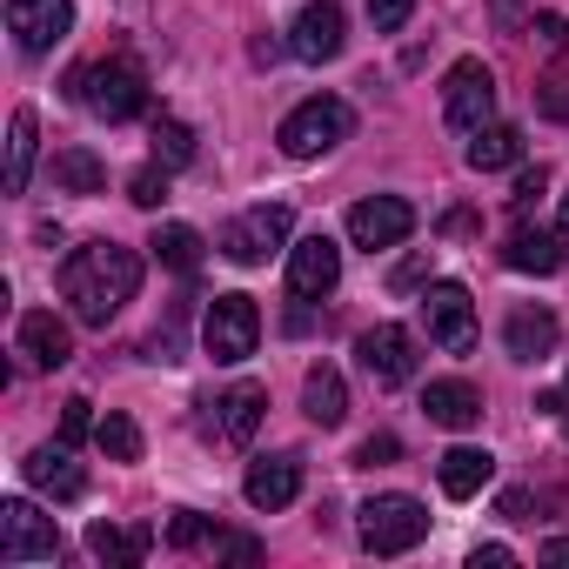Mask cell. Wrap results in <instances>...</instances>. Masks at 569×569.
Masks as SVG:
<instances>
[{
    "label": "cell",
    "instance_id": "obj_1",
    "mask_svg": "<svg viewBox=\"0 0 569 569\" xmlns=\"http://www.w3.org/2000/svg\"><path fill=\"white\" fill-rule=\"evenodd\" d=\"M134 289H141V254L121 248V241H88L61 261V302L88 329H108L134 302Z\"/></svg>",
    "mask_w": 569,
    "mask_h": 569
},
{
    "label": "cell",
    "instance_id": "obj_2",
    "mask_svg": "<svg viewBox=\"0 0 569 569\" xmlns=\"http://www.w3.org/2000/svg\"><path fill=\"white\" fill-rule=\"evenodd\" d=\"M68 94H74L94 121L121 128V121H134V114L148 108V74H141L134 54H101V61H88V68L68 74Z\"/></svg>",
    "mask_w": 569,
    "mask_h": 569
},
{
    "label": "cell",
    "instance_id": "obj_3",
    "mask_svg": "<svg viewBox=\"0 0 569 569\" xmlns=\"http://www.w3.org/2000/svg\"><path fill=\"white\" fill-rule=\"evenodd\" d=\"M349 134H356V108H349L342 94H316V101H302L289 121L274 128V141H281V154H289V161H316V154H336Z\"/></svg>",
    "mask_w": 569,
    "mask_h": 569
},
{
    "label": "cell",
    "instance_id": "obj_4",
    "mask_svg": "<svg viewBox=\"0 0 569 569\" xmlns=\"http://www.w3.org/2000/svg\"><path fill=\"white\" fill-rule=\"evenodd\" d=\"M356 516H362V522H356V536H362V549H369V556H409V549L429 536V509H422L416 496H402V489L369 496Z\"/></svg>",
    "mask_w": 569,
    "mask_h": 569
},
{
    "label": "cell",
    "instance_id": "obj_5",
    "mask_svg": "<svg viewBox=\"0 0 569 569\" xmlns=\"http://www.w3.org/2000/svg\"><path fill=\"white\" fill-rule=\"evenodd\" d=\"M296 234V208L289 201H261V208H241L228 228H221V254L234 268H261L268 254H281Z\"/></svg>",
    "mask_w": 569,
    "mask_h": 569
},
{
    "label": "cell",
    "instance_id": "obj_6",
    "mask_svg": "<svg viewBox=\"0 0 569 569\" xmlns=\"http://www.w3.org/2000/svg\"><path fill=\"white\" fill-rule=\"evenodd\" d=\"M254 342H261V309H254V296H214L208 302V316H201V349L214 356V362H248L254 356Z\"/></svg>",
    "mask_w": 569,
    "mask_h": 569
},
{
    "label": "cell",
    "instance_id": "obj_7",
    "mask_svg": "<svg viewBox=\"0 0 569 569\" xmlns=\"http://www.w3.org/2000/svg\"><path fill=\"white\" fill-rule=\"evenodd\" d=\"M442 121L456 134H476V128L496 121V74H489V61L469 54V61H456L442 74Z\"/></svg>",
    "mask_w": 569,
    "mask_h": 569
},
{
    "label": "cell",
    "instance_id": "obj_8",
    "mask_svg": "<svg viewBox=\"0 0 569 569\" xmlns=\"http://www.w3.org/2000/svg\"><path fill=\"white\" fill-rule=\"evenodd\" d=\"M54 556H61L54 516H41L28 496L0 502V562H54Z\"/></svg>",
    "mask_w": 569,
    "mask_h": 569
},
{
    "label": "cell",
    "instance_id": "obj_9",
    "mask_svg": "<svg viewBox=\"0 0 569 569\" xmlns=\"http://www.w3.org/2000/svg\"><path fill=\"white\" fill-rule=\"evenodd\" d=\"M422 322H429V342L449 349V356H469L476 349V302L462 281H436L422 296Z\"/></svg>",
    "mask_w": 569,
    "mask_h": 569
},
{
    "label": "cell",
    "instance_id": "obj_10",
    "mask_svg": "<svg viewBox=\"0 0 569 569\" xmlns=\"http://www.w3.org/2000/svg\"><path fill=\"white\" fill-rule=\"evenodd\" d=\"M8 34L21 54H54L74 34V0H8Z\"/></svg>",
    "mask_w": 569,
    "mask_h": 569
},
{
    "label": "cell",
    "instance_id": "obj_11",
    "mask_svg": "<svg viewBox=\"0 0 569 569\" xmlns=\"http://www.w3.org/2000/svg\"><path fill=\"white\" fill-rule=\"evenodd\" d=\"M416 234V208L402 201V194H369V201H356L349 208V241L356 248H396V241H409Z\"/></svg>",
    "mask_w": 569,
    "mask_h": 569
},
{
    "label": "cell",
    "instance_id": "obj_12",
    "mask_svg": "<svg viewBox=\"0 0 569 569\" xmlns=\"http://www.w3.org/2000/svg\"><path fill=\"white\" fill-rule=\"evenodd\" d=\"M356 356H362V369H369L376 389H402V382L416 376V336H409L402 322H376V329L356 342Z\"/></svg>",
    "mask_w": 569,
    "mask_h": 569
},
{
    "label": "cell",
    "instance_id": "obj_13",
    "mask_svg": "<svg viewBox=\"0 0 569 569\" xmlns=\"http://www.w3.org/2000/svg\"><path fill=\"white\" fill-rule=\"evenodd\" d=\"M342 41H349V14L336 8V0H309V8L296 14V28H289V54H296V61H309V68L336 61V54H342Z\"/></svg>",
    "mask_w": 569,
    "mask_h": 569
},
{
    "label": "cell",
    "instance_id": "obj_14",
    "mask_svg": "<svg viewBox=\"0 0 569 569\" xmlns=\"http://www.w3.org/2000/svg\"><path fill=\"white\" fill-rule=\"evenodd\" d=\"M336 281H342V248L329 234H302L289 248V296L296 302H322Z\"/></svg>",
    "mask_w": 569,
    "mask_h": 569
},
{
    "label": "cell",
    "instance_id": "obj_15",
    "mask_svg": "<svg viewBox=\"0 0 569 569\" xmlns=\"http://www.w3.org/2000/svg\"><path fill=\"white\" fill-rule=\"evenodd\" d=\"M241 496H248V509H261V516L289 509V502L302 496V456H254L248 476H241Z\"/></svg>",
    "mask_w": 569,
    "mask_h": 569
},
{
    "label": "cell",
    "instance_id": "obj_16",
    "mask_svg": "<svg viewBox=\"0 0 569 569\" xmlns=\"http://www.w3.org/2000/svg\"><path fill=\"white\" fill-rule=\"evenodd\" d=\"M14 349L28 356V369H68V356H74V336H68V322L54 316V309H28L21 316V329H14Z\"/></svg>",
    "mask_w": 569,
    "mask_h": 569
},
{
    "label": "cell",
    "instance_id": "obj_17",
    "mask_svg": "<svg viewBox=\"0 0 569 569\" xmlns=\"http://www.w3.org/2000/svg\"><path fill=\"white\" fill-rule=\"evenodd\" d=\"M21 476H28L41 496H54V502H81V496H88V469L74 462V449H68V442L34 449V456L21 462Z\"/></svg>",
    "mask_w": 569,
    "mask_h": 569
},
{
    "label": "cell",
    "instance_id": "obj_18",
    "mask_svg": "<svg viewBox=\"0 0 569 569\" xmlns=\"http://www.w3.org/2000/svg\"><path fill=\"white\" fill-rule=\"evenodd\" d=\"M422 409H429L436 429H476L482 422V389L462 382V376H442V382L422 389Z\"/></svg>",
    "mask_w": 569,
    "mask_h": 569
},
{
    "label": "cell",
    "instance_id": "obj_19",
    "mask_svg": "<svg viewBox=\"0 0 569 569\" xmlns=\"http://www.w3.org/2000/svg\"><path fill=\"white\" fill-rule=\"evenodd\" d=\"M489 476H496V456H489V449H476V442H456V449L436 462V482H442V496H449V502L482 496V489H489Z\"/></svg>",
    "mask_w": 569,
    "mask_h": 569
},
{
    "label": "cell",
    "instance_id": "obj_20",
    "mask_svg": "<svg viewBox=\"0 0 569 569\" xmlns=\"http://www.w3.org/2000/svg\"><path fill=\"white\" fill-rule=\"evenodd\" d=\"M562 241H569L562 228H529V221H522V228L502 241V261H509L516 274H556V268H562Z\"/></svg>",
    "mask_w": 569,
    "mask_h": 569
},
{
    "label": "cell",
    "instance_id": "obj_21",
    "mask_svg": "<svg viewBox=\"0 0 569 569\" xmlns=\"http://www.w3.org/2000/svg\"><path fill=\"white\" fill-rule=\"evenodd\" d=\"M302 416H309L316 429H342V416H349V382H342V369L316 362V369L302 376Z\"/></svg>",
    "mask_w": 569,
    "mask_h": 569
},
{
    "label": "cell",
    "instance_id": "obj_22",
    "mask_svg": "<svg viewBox=\"0 0 569 569\" xmlns=\"http://www.w3.org/2000/svg\"><path fill=\"white\" fill-rule=\"evenodd\" d=\"M556 336H562V329H556L549 309H516V316L502 322V349H509L516 362H542V356L556 349Z\"/></svg>",
    "mask_w": 569,
    "mask_h": 569
},
{
    "label": "cell",
    "instance_id": "obj_23",
    "mask_svg": "<svg viewBox=\"0 0 569 569\" xmlns=\"http://www.w3.org/2000/svg\"><path fill=\"white\" fill-rule=\"evenodd\" d=\"M148 549H154V529H148V522H134V529H114V522H94V529H88V556H94V562H114V569H134V562H148Z\"/></svg>",
    "mask_w": 569,
    "mask_h": 569
},
{
    "label": "cell",
    "instance_id": "obj_24",
    "mask_svg": "<svg viewBox=\"0 0 569 569\" xmlns=\"http://www.w3.org/2000/svg\"><path fill=\"white\" fill-rule=\"evenodd\" d=\"M462 161H469L476 174L516 168V161H522V128H509V121H489V128H476V134H469V148H462Z\"/></svg>",
    "mask_w": 569,
    "mask_h": 569
},
{
    "label": "cell",
    "instance_id": "obj_25",
    "mask_svg": "<svg viewBox=\"0 0 569 569\" xmlns=\"http://www.w3.org/2000/svg\"><path fill=\"white\" fill-rule=\"evenodd\" d=\"M214 409H221V436H228V442H254V429H261V416H268V389H261V382H234Z\"/></svg>",
    "mask_w": 569,
    "mask_h": 569
},
{
    "label": "cell",
    "instance_id": "obj_26",
    "mask_svg": "<svg viewBox=\"0 0 569 569\" xmlns=\"http://www.w3.org/2000/svg\"><path fill=\"white\" fill-rule=\"evenodd\" d=\"M34 141H41L34 108H14V128H8V194H28V181H34Z\"/></svg>",
    "mask_w": 569,
    "mask_h": 569
},
{
    "label": "cell",
    "instance_id": "obj_27",
    "mask_svg": "<svg viewBox=\"0 0 569 569\" xmlns=\"http://www.w3.org/2000/svg\"><path fill=\"white\" fill-rule=\"evenodd\" d=\"M148 248H154V261L174 268V274H194V268H201V234H194L188 221H161Z\"/></svg>",
    "mask_w": 569,
    "mask_h": 569
},
{
    "label": "cell",
    "instance_id": "obj_28",
    "mask_svg": "<svg viewBox=\"0 0 569 569\" xmlns=\"http://www.w3.org/2000/svg\"><path fill=\"white\" fill-rule=\"evenodd\" d=\"M54 188H68V194H101V188H108L101 154H88V148H61V154H54Z\"/></svg>",
    "mask_w": 569,
    "mask_h": 569
},
{
    "label": "cell",
    "instance_id": "obj_29",
    "mask_svg": "<svg viewBox=\"0 0 569 569\" xmlns=\"http://www.w3.org/2000/svg\"><path fill=\"white\" fill-rule=\"evenodd\" d=\"M94 449L108 456V462H141V429H134V416H101L94 422Z\"/></svg>",
    "mask_w": 569,
    "mask_h": 569
},
{
    "label": "cell",
    "instance_id": "obj_30",
    "mask_svg": "<svg viewBox=\"0 0 569 569\" xmlns=\"http://www.w3.org/2000/svg\"><path fill=\"white\" fill-rule=\"evenodd\" d=\"M154 161H161V168H188V161H194V128L161 114V121H154Z\"/></svg>",
    "mask_w": 569,
    "mask_h": 569
},
{
    "label": "cell",
    "instance_id": "obj_31",
    "mask_svg": "<svg viewBox=\"0 0 569 569\" xmlns=\"http://www.w3.org/2000/svg\"><path fill=\"white\" fill-rule=\"evenodd\" d=\"M168 549H221V522H208V516H194V509H174Z\"/></svg>",
    "mask_w": 569,
    "mask_h": 569
},
{
    "label": "cell",
    "instance_id": "obj_32",
    "mask_svg": "<svg viewBox=\"0 0 569 569\" xmlns=\"http://www.w3.org/2000/svg\"><path fill=\"white\" fill-rule=\"evenodd\" d=\"M168 174H174V168H161V161L141 168V174L128 181V201H134V208H161V201H168Z\"/></svg>",
    "mask_w": 569,
    "mask_h": 569
},
{
    "label": "cell",
    "instance_id": "obj_33",
    "mask_svg": "<svg viewBox=\"0 0 569 569\" xmlns=\"http://www.w3.org/2000/svg\"><path fill=\"white\" fill-rule=\"evenodd\" d=\"M88 436H94V402H88V396H68V402H61V442L74 449V442H88Z\"/></svg>",
    "mask_w": 569,
    "mask_h": 569
},
{
    "label": "cell",
    "instance_id": "obj_34",
    "mask_svg": "<svg viewBox=\"0 0 569 569\" xmlns=\"http://www.w3.org/2000/svg\"><path fill=\"white\" fill-rule=\"evenodd\" d=\"M409 14H416V0H369L376 34H402V28H409Z\"/></svg>",
    "mask_w": 569,
    "mask_h": 569
},
{
    "label": "cell",
    "instance_id": "obj_35",
    "mask_svg": "<svg viewBox=\"0 0 569 569\" xmlns=\"http://www.w3.org/2000/svg\"><path fill=\"white\" fill-rule=\"evenodd\" d=\"M542 188H549V168H542V161H536V168H522V174H516V194H509V208H516V214H529V208H536V194H542Z\"/></svg>",
    "mask_w": 569,
    "mask_h": 569
},
{
    "label": "cell",
    "instance_id": "obj_36",
    "mask_svg": "<svg viewBox=\"0 0 569 569\" xmlns=\"http://www.w3.org/2000/svg\"><path fill=\"white\" fill-rule=\"evenodd\" d=\"M536 108H542L549 121H569V74H549V81L536 88Z\"/></svg>",
    "mask_w": 569,
    "mask_h": 569
},
{
    "label": "cell",
    "instance_id": "obj_37",
    "mask_svg": "<svg viewBox=\"0 0 569 569\" xmlns=\"http://www.w3.org/2000/svg\"><path fill=\"white\" fill-rule=\"evenodd\" d=\"M396 456H402V442L382 429V436H369V442L356 449V469H382V462H396Z\"/></svg>",
    "mask_w": 569,
    "mask_h": 569
},
{
    "label": "cell",
    "instance_id": "obj_38",
    "mask_svg": "<svg viewBox=\"0 0 569 569\" xmlns=\"http://www.w3.org/2000/svg\"><path fill=\"white\" fill-rule=\"evenodd\" d=\"M502 562H516L509 542H482V549H469V569H502Z\"/></svg>",
    "mask_w": 569,
    "mask_h": 569
},
{
    "label": "cell",
    "instance_id": "obj_39",
    "mask_svg": "<svg viewBox=\"0 0 569 569\" xmlns=\"http://www.w3.org/2000/svg\"><path fill=\"white\" fill-rule=\"evenodd\" d=\"M214 556H228V562H254V556H261V542H254V536H221V549H214Z\"/></svg>",
    "mask_w": 569,
    "mask_h": 569
},
{
    "label": "cell",
    "instance_id": "obj_40",
    "mask_svg": "<svg viewBox=\"0 0 569 569\" xmlns=\"http://www.w3.org/2000/svg\"><path fill=\"white\" fill-rule=\"evenodd\" d=\"M529 34H536V41H549V48H569V21H562V14H542Z\"/></svg>",
    "mask_w": 569,
    "mask_h": 569
},
{
    "label": "cell",
    "instance_id": "obj_41",
    "mask_svg": "<svg viewBox=\"0 0 569 569\" xmlns=\"http://www.w3.org/2000/svg\"><path fill=\"white\" fill-rule=\"evenodd\" d=\"M422 274H429V254H409V261H402V268H396L389 281H396V289H416V281H422Z\"/></svg>",
    "mask_w": 569,
    "mask_h": 569
},
{
    "label": "cell",
    "instance_id": "obj_42",
    "mask_svg": "<svg viewBox=\"0 0 569 569\" xmlns=\"http://www.w3.org/2000/svg\"><path fill=\"white\" fill-rule=\"evenodd\" d=\"M536 562H556V569H569V536H549V542L536 549Z\"/></svg>",
    "mask_w": 569,
    "mask_h": 569
},
{
    "label": "cell",
    "instance_id": "obj_43",
    "mask_svg": "<svg viewBox=\"0 0 569 569\" xmlns=\"http://www.w3.org/2000/svg\"><path fill=\"white\" fill-rule=\"evenodd\" d=\"M536 409H542V416H556V422H562V429H569V389H549V396H542V402H536Z\"/></svg>",
    "mask_w": 569,
    "mask_h": 569
},
{
    "label": "cell",
    "instance_id": "obj_44",
    "mask_svg": "<svg viewBox=\"0 0 569 569\" xmlns=\"http://www.w3.org/2000/svg\"><path fill=\"white\" fill-rule=\"evenodd\" d=\"M556 228H562V234H569V194H562V214H556Z\"/></svg>",
    "mask_w": 569,
    "mask_h": 569
}]
</instances>
